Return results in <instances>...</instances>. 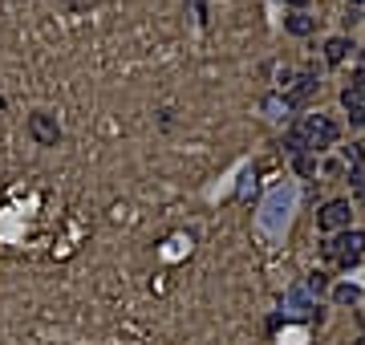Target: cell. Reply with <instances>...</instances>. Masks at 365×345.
<instances>
[{
  "instance_id": "3957f363",
  "label": "cell",
  "mask_w": 365,
  "mask_h": 345,
  "mask_svg": "<svg viewBox=\"0 0 365 345\" xmlns=\"http://www.w3.org/2000/svg\"><path fill=\"white\" fill-rule=\"evenodd\" d=\"M349 219H353L349 199H329V203L316 212V228L321 231H349Z\"/></svg>"
},
{
  "instance_id": "30bf717a",
  "label": "cell",
  "mask_w": 365,
  "mask_h": 345,
  "mask_svg": "<svg viewBox=\"0 0 365 345\" xmlns=\"http://www.w3.org/2000/svg\"><path fill=\"white\" fill-rule=\"evenodd\" d=\"M333 301H337V305H361V289H357V284H337V289H333Z\"/></svg>"
},
{
  "instance_id": "8992f818",
  "label": "cell",
  "mask_w": 365,
  "mask_h": 345,
  "mask_svg": "<svg viewBox=\"0 0 365 345\" xmlns=\"http://www.w3.org/2000/svg\"><path fill=\"white\" fill-rule=\"evenodd\" d=\"M292 82H297V85H288V90H284V106H288V110H300L304 102L313 98L316 78H309V73H300V78H292Z\"/></svg>"
},
{
  "instance_id": "9a60e30c",
  "label": "cell",
  "mask_w": 365,
  "mask_h": 345,
  "mask_svg": "<svg viewBox=\"0 0 365 345\" xmlns=\"http://www.w3.org/2000/svg\"><path fill=\"white\" fill-rule=\"evenodd\" d=\"M345 159H349V167L357 171V167L365 163V150H361V147H345Z\"/></svg>"
},
{
  "instance_id": "8fae6325",
  "label": "cell",
  "mask_w": 365,
  "mask_h": 345,
  "mask_svg": "<svg viewBox=\"0 0 365 345\" xmlns=\"http://www.w3.org/2000/svg\"><path fill=\"white\" fill-rule=\"evenodd\" d=\"M325 289H329V277H325V272H309V277H304V293L309 296H321Z\"/></svg>"
},
{
  "instance_id": "277c9868",
  "label": "cell",
  "mask_w": 365,
  "mask_h": 345,
  "mask_svg": "<svg viewBox=\"0 0 365 345\" xmlns=\"http://www.w3.org/2000/svg\"><path fill=\"white\" fill-rule=\"evenodd\" d=\"M29 138H33L37 147H57V143H61V126H57V118L45 114V110L29 114Z\"/></svg>"
},
{
  "instance_id": "4fadbf2b",
  "label": "cell",
  "mask_w": 365,
  "mask_h": 345,
  "mask_svg": "<svg viewBox=\"0 0 365 345\" xmlns=\"http://www.w3.org/2000/svg\"><path fill=\"white\" fill-rule=\"evenodd\" d=\"M264 110H268L272 118H284V114H288V106H284V98H276V94H272V98H264Z\"/></svg>"
},
{
  "instance_id": "6da1fadb",
  "label": "cell",
  "mask_w": 365,
  "mask_h": 345,
  "mask_svg": "<svg viewBox=\"0 0 365 345\" xmlns=\"http://www.w3.org/2000/svg\"><path fill=\"white\" fill-rule=\"evenodd\" d=\"M341 138V126L333 122L329 114H304L288 131V138H284V150L288 155H309V150H329L333 143Z\"/></svg>"
},
{
  "instance_id": "ac0fdd59",
  "label": "cell",
  "mask_w": 365,
  "mask_h": 345,
  "mask_svg": "<svg viewBox=\"0 0 365 345\" xmlns=\"http://www.w3.org/2000/svg\"><path fill=\"white\" fill-rule=\"evenodd\" d=\"M284 4H288L292 13H304V4H309V0H284Z\"/></svg>"
},
{
  "instance_id": "2e32d148",
  "label": "cell",
  "mask_w": 365,
  "mask_h": 345,
  "mask_svg": "<svg viewBox=\"0 0 365 345\" xmlns=\"http://www.w3.org/2000/svg\"><path fill=\"white\" fill-rule=\"evenodd\" d=\"M341 20H345V29H353V25L361 20V8H349V13H345V17H341Z\"/></svg>"
},
{
  "instance_id": "52a82bcc",
  "label": "cell",
  "mask_w": 365,
  "mask_h": 345,
  "mask_svg": "<svg viewBox=\"0 0 365 345\" xmlns=\"http://www.w3.org/2000/svg\"><path fill=\"white\" fill-rule=\"evenodd\" d=\"M341 106L349 110L353 126H365V85H349L345 94H341Z\"/></svg>"
},
{
  "instance_id": "5b68a950",
  "label": "cell",
  "mask_w": 365,
  "mask_h": 345,
  "mask_svg": "<svg viewBox=\"0 0 365 345\" xmlns=\"http://www.w3.org/2000/svg\"><path fill=\"white\" fill-rule=\"evenodd\" d=\"M284 309L297 313V317H309V321H321V305H313V301H309L304 284H297V289H288V293H284Z\"/></svg>"
},
{
  "instance_id": "e0dca14e",
  "label": "cell",
  "mask_w": 365,
  "mask_h": 345,
  "mask_svg": "<svg viewBox=\"0 0 365 345\" xmlns=\"http://www.w3.org/2000/svg\"><path fill=\"white\" fill-rule=\"evenodd\" d=\"M256 187V175H244V187H240V199H248V191Z\"/></svg>"
},
{
  "instance_id": "d6986e66",
  "label": "cell",
  "mask_w": 365,
  "mask_h": 345,
  "mask_svg": "<svg viewBox=\"0 0 365 345\" xmlns=\"http://www.w3.org/2000/svg\"><path fill=\"white\" fill-rule=\"evenodd\" d=\"M69 8H85V4H89V0H66Z\"/></svg>"
},
{
  "instance_id": "7a4b0ae2",
  "label": "cell",
  "mask_w": 365,
  "mask_h": 345,
  "mask_svg": "<svg viewBox=\"0 0 365 345\" xmlns=\"http://www.w3.org/2000/svg\"><path fill=\"white\" fill-rule=\"evenodd\" d=\"M321 256L325 260H337L341 268H353V264L365 256V231H345L337 240H325L321 244Z\"/></svg>"
},
{
  "instance_id": "ba28073f",
  "label": "cell",
  "mask_w": 365,
  "mask_h": 345,
  "mask_svg": "<svg viewBox=\"0 0 365 345\" xmlns=\"http://www.w3.org/2000/svg\"><path fill=\"white\" fill-rule=\"evenodd\" d=\"M349 53H353V41H345V37H329V41H325V61H329V66H341Z\"/></svg>"
},
{
  "instance_id": "7c38bea8",
  "label": "cell",
  "mask_w": 365,
  "mask_h": 345,
  "mask_svg": "<svg viewBox=\"0 0 365 345\" xmlns=\"http://www.w3.org/2000/svg\"><path fill=\"white\" fill-rule=\"evenodd\" d=\"M349 187H353V195H357V199H365V167L349 171Z\"/></svg>"
},
{
  "instance_id": "44dd1931",
  "label": "cell",
  "mask_w": 365,
  "mask_h": 345,
  "mask_svg": "<svg viewBox=\"0 0 365 345\" xmlns=\"http://www.w3.org/2000/svg\"><path fill=\"white\" fill-rule=\"evenodd\" d=\"M357 321H361V325H365V309H361V313H357Z\"/></svg>"
},
{
  "instance_id": "5bb4252c",
  "label": "cell",
  "mask_w": 365,
  "mask_h": 345,
  "mask_svg": "<svg viewBox=\"0 0 365 345\" xmlns=\"http://www.w3.org/2000/svg\"><path fill=\"white\" fill-rule=\"evenodd\" d=\"M297 171H300V175H313L316 159H313V155H297Z\"/></svg>"
},
{
  "instance_id": "ffe728a7",
  "label": "cell",
  "mask_w": 365,
  "mask_h": 345,
  "mask_svg": "<svg viewBox=\"0 0 365 345\" xmlns=\"http://www.w3.org/2000/svg\"><path fill=\"white\" fill-rule=\"evenodd\" d=\"M357 4H365V0H349V8H357Z\"/></svg>"
},
{
  "instance_id": "9c48e42d",
  "label": "cell",
  "mask_w": 365,
  "mask_h": 345,
  "mask_svg": "<svg viewBox=\"0 0 365 345\" xmlns=\"http://www.w3.org/2000/svg\"><path fill=\"white\" fill-rule=\"evenodd\" d=\"M284 29H288L292 37H309L316 29V20L309 17V13H288V17H284Z\"/></svg>"
}]
</instances>
